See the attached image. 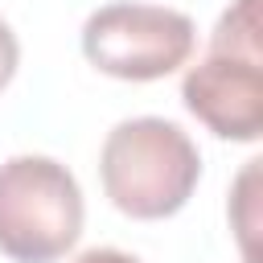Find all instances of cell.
<instances>
[{
  "instance_id": "8992f818",
  "label": "cell",
  "mask_w": 263,
  "mask_h": 263,
  "mask_svg": "<svg viewBox=\"0 0 263 263\" xmlns=\"http://www.w3.org/2000/svg\"><path fill=\"white\" fill-rule=\"evenodd\" d=\"M74 263H140V259L127 255V251H115V247H90V251H82Z\"/></svg>"
},
{
  "instance_id": "6da1fadb",
  "label": "cell",
  "mask_w": 263,
  "mask_h": 263,
  "mask_svg": "<svg viewBox=\"0 0 263 263\" xmlns=\"http://www.w3.org/2000/svg\"><path fill=\"white\" fill-rule=\"evenodd\" d=\"M107 201L140 222L173 218L201 181V152L173 119L136 115L107 132L99 152Z\"/></svg>"
},
{
  "instance_id": "3957f363",
  "label": "cell",
  "mask_w": 263,
  "mask_h": 263,
  "mask_svg": "<svg viewBox=\"0 0 263 263\" xmlns=\"http://www.w3.org/2000/svg\"><path fill=\"white\" fill-rule=\"evenodd\" d=\"M82 189L53 156H8L0 164V255L53 263L82 234Z\"/></svg>"
},
{
  "instance_id": "5b68a950",
  "label": "cell",
  "mask_w": 263,
  "mask_h": 263,
  "mask_svg": "<svg viewBox=\"0 0 263 263\" xmlns=\"http://www.w3.org/2000/svg\"><path fill=\"white\" fill-rule=\"evenodd\" d=\"M16 62H21V45H16V33L8 29V21H0V90L12 82V74H16Z\"/></svg>"
},
{
  "instance_id": "7a4b0ae2",
  "label": "cell",
  "mask_w": 263,
  "mask_h": 263,
  "mask_svg": "<svg viewBox=\"0 0 263 263\" xmlns=\"http://www.w3.org/2000/svg\"><path fill=\"white\" fill-rule=\"evenodd\" d=\"M181 103L218 140L255 144L263 136V49H259V0H234L210 49L189 66L181 82Z\"/></svg>"
},
{
  "instance_id": "277c9868",
  "label": "cell",
  "mask_w": 263,
  "mask_h": 263,
  "mask_svg": "<svg viewBox=\"0 0 263 263\" xmlns=\"http://www.w3.org/2000/svg\"><path fill=\"white\" fill-rule=\"evenodd\" d=\"M197 29L164 4H103L82 25V53L95 70L123 82H152L193 58Z\"/></svg>"
}]
</instances>
